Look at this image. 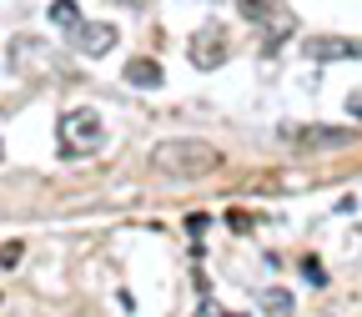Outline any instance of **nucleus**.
Masks as SVG:
<instances>
[{
  "label": "nucleus",
  "mask_w": 362,
  "mask_h": 317,
  "mask_svg": "<svg viewBox=\"0 0 362 317\" xmlns=\"http://www.w3.org/2000/svg\"><path fill=\"white\" fill-rule=\"evenodd\" d=\"M187 56H192V66L216 71L226 56H232V45H226V30H221V25H202V30L192 35V45H187Z\"/></svg>",
  "instance_id": "nucleus-3"
},
{
  "label": "nucleus",
  "mask_w": 362,
  "mask_h": 317,
  "mask_svg": "<svg viewBox=\"0 0 362 317\" xmlns=\"http://www.w3.org/2000/svg\"><path fill=\"white\" fill-rule=\"evenodd\" d=\"M262 312H267V317H297V302H292L287 287H267V292H262Z\"/></svg>",
  "instance_id": "nucleus-10"
},
{
  "label": "nucleus",
  "mask_w": 362,
  "mask_h": 317,
  "mask_svg": "<svg viewBox=\"0 0 362 317\" xmlns=\"http://www.w3.org/2000/svg\"><path fill=\"white\" fill-rule=\"evenodd\" d=\"M126 81H131V86H141V91H156L166 76H161V66H156L151 56H136V61H126Z\"/></svg>",
  "instance_id": "nucleus-8"
},
{
  "label": "nucleus",
  "mask_w": 362,
  "mask_h": 317,
  "mask_svg": "<svg viewBox=\"0 0 362 317\" xmlns=\"http://www.w3.org/2000/svg\"><path fill=\"white\" fill-rule=\"evenodd\" d=\"M347 116H357V121H362V91H352V96H347Z\"/></svg>",
  "instance_id": "nucleus-12"
},
{
  "label": "nucleus",
  "mask_w": 362,
  "mask_h": 317,
  "mask_svg": "<svg viewBox=\"0 0 362 317\" xmlns=\"http://www.w3.org/2000/svg\"><path fill=\"white\" fill-rule=\"evenodd\" d=\"M302 272H307V282H312V287H322V282H327V277H322V262H317V257H307Z\"/></svg>",
  "instance_id": "nucleus-11"
},
{
  "label": "nucleus",
  "mask_w": 362,
  "mask_h": 317,
  "mask_svg": "<svg viewBox=\"0 0 362 317\" xmlns=\"http://www.w3.org/2000/svg\"><path fill=\"white\" fill-rule=\"evenodd\" d=\"M71 45H76L81 56H106L111 45H116V25H106V21H101V25H81V30L71 35Z\"/></svg>",
  "instance_id": "nucleus-6"
},
{
  "label": "nucleus",
  "mask_w": 362,
  "mask_h": 317,
  "mask_svg": "<svg viewBox=\"0 0 362 317\" xmlns=\"http://www.w3.org/2000/svg\"><path fill=\"white\" fill-rule=\"evenodd\" d=\"M56 142H61V156L81 161V156H90V151L106 146V121L96 111H86V106L81 111H66L61 126H56Z\"/></svg>",
  "instance_id": "nucleus-2"
},
{
  "label": "nucleus",
  "mask_w": 362,
  "mask_h": 317,
  "mask_svg": "<svg viewBox=\"0 0 362 317\" xmlns=\"http://www.w3.org/2000/svg\"><path fill=\"white\" fill-rule=\"evenodd\" d=\"M151 166L171 181H202L221 166V151L211 142H202V136H171V142H161L151 151Z\"/></svg>",
  "instance_id": "nucleus-1"
},
{
  "label": "nucleus",
  "mask_w": 362,
  "mask_h": 317,
  "mask_svg": "<svg viewBox=\"0 0 362 317\" xmlns=\"http://www.w3.org/2000/svg\"><path fill=\"white\" fill-rule=\"evenodd\" d=\"M237 11H242L252 25H272V21H277V30H282V35L292 30V16L277 6V0H237Z\"/></svg>",
  "instance_id": "nucleus-7"
},
{
  "label": "nucleus",
  "mask_w": 362,
  "mask_h": 317,
  "mask_svg": "<svg viewBox=\"0 0 362 317\" xmlns=\"http://www.w3.org/2000/svg\"><path fill=\"white\" fill-rule=\"evenodd\" d=\"M51 25H56L66 40L86 25V21H81V11H76V0H51Z\"/></svg>",
  "instance_id": "nucleus-9"
},
{
  "label": "nucleus",
  "mask_w": 362,
  "mask_h": 317,
  "mask_svg": "<svg viewBox=\"0 0 362 317\" xmlns=\"http://www.w3.org/2000/svg\"><path fill=\"white\" fill-rule=\"evenodd\" d=\"M121 6H136V11H141V6H146V0H121Z\"/></svg>",
  "instance_id": "nucleus-13"
},
{
  "label": "nucleus",
  "mask_w": 362,
  "mask_h": 317,
  "mask_svg": "<svg viewBox=\"0 0 362 317\" xmlns=\"http://www.w3.org/2000/svg\"><path fill=\"white\" fill-rule=\"evenodd\" d=\"M287 142H297L302 151H322V146H347L352 131H342V126H287Z\"/></svg>",
  "instance_id": "nucleus-5"
},
{
  "label": "nucleus",
  "mask_w": 362,
  "mask_h": 317,
  "mask_svg": "<svg viewBox=\"0 0 362 317\" xmlns=\"http://www.w3.org/2000/svg\"><path fill=\"white\" fill-rule=\"evenodd\" d=\"M302 56L307 61H357L362 56V40H347V35H307L302 40Z\"/></svg>",
  "instance_id": "nucleus-4"
}]
</instances>
